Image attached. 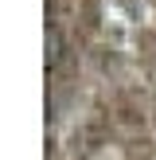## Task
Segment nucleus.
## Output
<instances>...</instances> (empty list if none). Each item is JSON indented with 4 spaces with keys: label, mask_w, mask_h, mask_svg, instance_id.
Returning <instances> with one entry per match:
<instances>
[{
    "label": "nucleus",
    "mask_w": 156,
    "mask_h": 160,
    "mask_svg": "<svg viewBox=\"0 0 156 160\" xmlns=\"http://www.w3.org/2000/svg\"><path fill=\"white\" fill-rule=\"evenodd\" d=\"M62 59V39H59V28H47V67H59Z\"/></svg>",
    "instance_id": "f257e3e1"
}]
</instances>
